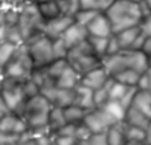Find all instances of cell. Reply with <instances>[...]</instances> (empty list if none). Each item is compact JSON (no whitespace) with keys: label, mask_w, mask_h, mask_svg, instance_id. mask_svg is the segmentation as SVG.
Returning a JSON list of instances; mask_svg holds the SVG:
<instances>
[{"label":"cell","mask_w":151,"mask_h":145,"mask_svg":"<svg viewBox=\"0 0 151 145\" xmlns=\"http://www.w3.org/2000/svg\"><path fill=\"white\" fill-rule=\"evenodd\" d=\"M75 22L73 17H70V16H64L61 14L59 17L53 19V20H48L44 24V30H42V35L47 36L48 39H52V41H55V39H59L63 38V35L65 33V30L69 28V27Z\"/></svg>","instance_id":"11"},{"label":"cell","mask_w":151,"mask_h":145,"mask_svg":"<svg viewBox=\"0 0 151 145\" xmlns=\"http://www.w3.org/2000/svg\"><path fill=\"white\" fill-rule=\"evenodd\" d=\"M101 66L104 67V70L108 72V75L111 78H114L117 74L129 69L126 52H120V53H115V55H108V56H104L101 59Z\"/></svg>","instance_id":"12"},{"label":"cell","mask_w":151,"mask_h":145,"mask_svg":"<svg viewBox=\"0 0 151 145\" xmlns=\"http://www.w3.org/2000/svg\"><path fill=\"white\" fill-rule=\"evenodd\" d=\"M56 2H58V0H56Z\"/></svg>","instance_id":"58"},{"label":"cell","mask_w":151,"mask_h":145,"mask_svg":"<svg viewBox=\"0 0 151 145\" xmlns=\"http://www.w3.org/2000/svg\"><path fill=\"white\" fill-rule=\"evenodd\" d=\"M137 89L139 91H150L151 89V81H150L147 74L140 75V80H139V83H137Z\"/></svg>","instance_id":"45"},{"label":"cell","mask_w":151,"mask_h":145,"mask_svg":"<svg viewBox=\"0 0 151 145\" xmlns=\"http://www.w3.org/2000/svg\"><path fill=\"white\" fill-rule=\"evenodd\" d=\"M132 106L137 108L142 114H145L151 120V92L150 91H139L137 89Z\"/></svg>","instance_id":"23"},{"label":"cell","mask_w":151,"mask_h":145,"mask_svg":"<svg viewBox=\"0 0 151 145\" xmlns=\"http://www.w3.org/2000/svg\"><path fill=\"white\" fill-rule=\"evenodd\" d=\"M25 45L28 48V53H30L35 69H44L55 61L53 41L48 39L47 36L39 35L36 38L30 39L28 42H25Z\"/></svg>","instance_id":"6"},{"label":"cell","mask_w":151,"mask_h":145,"mask_svg":"<svg viewBox=\"0 0 151 145\" xmlns=\"http://www.w3.org/2000/svg\"><path fill=\"white\" fill-rule=\"evenodd\" d=\"M147 145H151V122L147 128Z\"/></svg>","instance_id":"51"},{"label":"cell","mask_w":151,"mask_h":145,"mask_svg":"<svg viewBox=\"0 0 151 145\" xmlns=\"http://www.w3.org/2000/svg\"><path fill=\"white\" fill-rule=\"evenodd\" d=\"M75 102L73 105H76L78 108H83L84 111H92L95 109V102H93V91L92 89L86 87L84 84H78L75 89Z\"/></svg>","instance_id":"17"},{"label":"cell","mask_w":151,"mask_h":145,"mask_svg":"<svg viewBox=\"0 0 151 145\" xmlns=\"http://www.w3.org/2000/svg\"><path fill=\"white\" fill-rule=\"evenodd\" d=\"M87 42L91 45L93 55L100 59H103L108 55V44H109V38H97V36H89Z\"/></svg>","instance_id":"26"},{"label":"cell","mask_w":151,"mask_h":145,"mask_svg":"<svg viewBox=\"0 0 151 145\" xmlns=\"http://www.w3.org/2000/svg\"><path fill=\"white\" fill-rule=\"evenodd\" d=\"M17 47L19 45H14V44H11V42H3L2 45H0V66H2V67H5V66L13 59Z\"/></svg>","instance_id":"32"},{"label":"cell","mask_w":151,"mask_h":145,"mask_svg":"<svg viewBox=\"0 0 151 145\" xmlns=\"http://www.w3.org/2000/svg\"><path fill=\"white\" fill-rule=\"evenodd\" d=\"M41 95H44L52 106L56 108H67L72 106L75 102V92L69 91V89H59L56 84H47L41 89Z\"/></svg>","instance_id":"8"},{"label":"cell","mask_w":151,"mask_h":145,"mask_svg":"<svg viewBox=\"0 0 151 145\" xmlns=\"http://www.w3.org/2000/svg\"><path fill=\"white\" fill-rule=\"evenodd\" d=\"M64 125H67L65 117H64V109L52 106V111H50V115H48V130H50V133L55 134V133H56L58 130H61Z\"/></svg>","instance_id":"25"},{"label":"cell","mask_w":151,"mask_h":145,"mask_svg":"<svg viewBox=\"0 0 151 145\" xmlns=\"http://www.w3.org/2000/svg\"><path fill=\"white\" fill-rule=\"evenodd\" d=\"M44 24H45V22H44V19L41 17V14H39L37 5L27 3V2H24L20 5L17 28L20 31L22 38H24V42H28L30 39L42 35Z\"/></svg>","instance_id":"3"},{"label":"cell","mask_w":151,"mask_h":145,"mask_svg":"<svg viewBox=\"0 0 151 145\" xmlns=\"http://www.w3.org/2000/svg\"><path fill=\"white\" fill-rule=\"evenodd\" d=\"M117 42H119L120 45V50L122 52H128V50H131L134 42L137 41V38L140 36V28L139 27H134V28H128L125 31H120L117 33V35H114Z\"/></svg>","instance_id":"20"},{"label":"cell","mask_w":151,"mask_h":145,"mask_svg":"<svg viewBox=\"0 0 151 145\" xmlns=\"http://www.w3.org/2000/svg\"><path fill=\"white\" fill-rule=\"evenodd\" d=\"M80 145H108V137H106V133L101 134H92L87 139V142H78Z\"/></svg>","instance_id":"41"},{"label":"cell","mask_w":151,"mask_h":145,"mask_svg":"<svg viewBox=\"0 0 151 145\" xmlns=\"http://www.w3.org/2000/svg\"><path fill=\"white\" fill-rule=\"evenodd\" d=\"M33 70H35V66H33V61L30 58L28 48H27L25 44H22L16 50L13 59L5 66V75H6L8 80L24 83L31 78Z\"/></svg>","instance_id":"4"},{"label":"cell","mask_w":151,"mask_h":145,"mask_svg":"<svg viewBox=\"0 0 151 145\" xmlns=\"http://www.w3.org/2000/svg\"><path fill=\"white\" fill-rule=\"evenodd\" d=\"M37 9H39V14L44 19V22L53 20L63 14L61 13V8H59V3L56 0H45V2L37 5Z\"/></svg>","instance_id":"22"},{"label":"cell","mask_w":151,"mask_h":145,"mask_svg":"<svg viewBox=\"0 0 151 145\" xmlns=\"http://www.w3.org/2000/svg\"><path fill=\"white\" fill-rule=\"evenodd\" d=\"M81 83V76L78 75V72L73 70L70 66H67V69L59 75V78L55 81L59 89H69V91H73V89Z\"/></svg>","instance_id":"19"},{"label":"cell","mask_w":151,"mask_h":145,"mask_svg":"<svg viewBox=\"0 0 151 145\" xmlns=\"http://www.w3.org/2000/svg\"><path fill=\"white\" fill-rule=\"evenodd\" d=\"M53 145H76L78 141L75 136H59V134H52Z\"/></svg>","instance_id":"39"},{"label":"cell","mask_w":151,"mask_h":145,"mask_svg":"<svg viewBox=\"0 0 151 145\" xmlns=\"http://www.w3.org/2000/svg\"><path fill=\"white\" fill-rule=\"evenodd\" d=\"M131 2H136V3H143L145 0H131Z\"/></svg>","instance_id":"56"},{"label":"cell","mask_w":151,"mask_h":145,"mask_svg":"<svg viewBox=\"0 0 151 145\" xmlns=\"http://www.w3.org/2000/svg\"><path fill=\"white\" fill-rule=\"evenodd\" d=\"M83 123L89 128V131H91L92 134H101V133H106L111 126L114 125L112 122L109 120V117L106 115L100 108H95L92 111H89V113L86 114V117H84V120H83Z\"/></svg>","instance_id":"9"},{"label":"cell","mask_w":151,"mask_h":145,"mask_svg":"<svg viewBox=\"0 0 151 145\" xmlns=\"http://www.w3.org/2000/svg\"><path fill=\"white\" fill-rule=\"evenodd\" d=\"M67 63L73 70L78 72V75L83 76L86 75L87 72H91L92 69L101 66V59L97 58L92 52L89 42L84 41L80 45H76L73 48L69 50V55H67Z\"/></svg>","instance_id":"5"},{"label":"cell","mask_w":151,"mask_h":145,"mask_svg":"<svg viewBox=\"0 0 151 145\" xmlns=\"http://www.w3.org/2000/svg\"><path fill=\"white\" fill-rule=\"evenodd\" d=\"M125 122L126 125H131V126H137V128H142V130L147 131V128L150 125V119L145 114H142L140 111L134 106H129L126 109V115H125Z\"/></svg>","instance_id":"21"},{"label":"cell","mask_w":151,"mask_h":145,"mask_svg":"<svg viewBox=\"0 0 151 145\" xmlns=\"http://www.w3.org/2000/svg\"><path fill=\"white\" fill-rule=\"evenodd\" d=\"M111 80V76L108 75V72L104 70L103 66H98V67L92 69L91 72H87L86 75L81 76V84H84L86 87L92 89V91H98L101 89L106 83Z\"/></svg>","instance_id":"14"},{"label":"cell","mask_w":151,"mask_h":145,"mask_svg":"<svg viewBox=\"0 0 151 145\" xmlns=\"http://www.w3.org/2000/svg\"><path fill=\"white\" fill-rule=\"evenodd\" d=\"M53 55H55V59H67L69 47L65 45V42L61 38L53 41Z\"/></svg>","instance_id":"36"},{"label":"cell","mask_w":151,"mask_h":145,"mask_svg":"<svg viewBox=\"0 0 151 145\" xmlns=\"http://www.w3.org/2000/svg\"><path fill=\"white\" fill-rule=\"evenodd\" d=\"M52 105L44 95L31 97L25 102L22 111L17 114L25 120L28 130H48V115Z\"/></svg>","instance_id":"2"},{"label":"cell","mask_w":151,"mask_h":145,"mask_svg":"<svg viewBox=\"0 0 151 145\" xmlns=\"http://www.w3.org/2000/svg\"><path fill=\"white\" fill-rule=\"evenodd\" d=\"M140 75L142 74H139V72H136V70L126 69V70L120 72V74H117L112 80H115L117 83H122V84H125L128 87H137V83H139V80H140Z\"/></svg>","instance_id":"27"},{"label":"cell","mask_w":151,"mask_h":145,"mask_svg":"<svg viewBox=\"0 0 151 145\" xmlns=\"http://www.w3.org/2000/svg\"><path fill=\"white\" fill-rule=\"evenodd\" d=\"M89 111H84L83 108H78L76 105H72V106H67L64 108V117H65V122L67 123H81L83 120H84L86 114Z\"/></svg>","instance_id":"29"},{"label":"cell","mask_w":151,"mask_h":145,"mask_svg":"<svg viewBox=\"0 0 151 145\" xmlns=\"http://www.w3.org/2000/svg\"><path fill=\"white\" fill-rule=\"evenodd\" d=\"M150 92H151V89H150Z\"/></svg>","instance_id":"57"},{"label":"cell","mask_w":151,"mask_h":145,"mask_svg":"<svg viewBox=\"0 0 151 145\" xmlns=\"http://www.w3.org/2000/svg\"><path fill=\"white\" fill-rule=\"evenodd\" d=\"M125 137H126V142L147 144V131L142 130V128H137V126L126 125V123H125Z\"/></svg>","instance_id":"28"},{"label":"cell","mask_w":151,"mask_h":145,"mask_svg":"<svg viewBox=\"0 0 151 145\" xmlns=\"http://www.w3.org/2000/svg\"><path fill=\"white\" fill-rule=\"evenodd\" d=\"M128 86L122 84V83H117L115 80H111V84H109V100H117L120 102L123 98V95L128 92Z\"/></svg>","instance_id":"33"},{"label":"cell","mask_w":151,"mask_h":145,"mask_svg":"<svg viewBox=\"0 0 151 145\" xmlns=\"http://www.w3.org/2000/svg\"><path fill=\"white\" fill-rule=\"evenodd\" d=\"M0 95H2L6 108L9 109V113H14V114H19L22 108H24L25 102L28 100L24 92V83L8 80V78L0 86Z\"/></svg>","instance_id":"7"},{"label":"cell","mask_w":151,"mask_h":145,"mask_svg":"<svg viewBox=\"0 0 151 145\" xmlns=\"http://www.w3.org/2000/svg\"><path fill=\"white\" fill-rule=\"evenodd\" d=\"M5 80H6V75H5V67H2V66H0V86L3 84Z\"/></svg>","instance_id":"50"},{"label":"cell","mask_w":151,"mask_h":145,"mask_svg":"<svg viewBox=\"0 0 151 145\" xmlns=\"http://www.w3.org/2000/svg\"><path fill=\"white\" fill-rule=\"evenodd\" d=\"M67 66H69V63H67V59H55L50 66H47V67H44L47 72L48 78L52 80L53 83L59 78V75L63 74V72L67 69Z\"/></svg>","instance_id":"30"},{"label":"cell","mask_w":151,"mask_h":145,"mask_svg":"<svg viewBox=\"0 0 151 145\" xmlns=\"http://www.w3.org/2000/svg\"><path fill=\"white\" fill-rule=\"evenodd\" d=\"M112 80V78H111ZM111 80L106 83V84L98 89V91L93 92V102H95V108H101L104 103L109 102V84H111Z\"/></svg>","instance_id":"34"},{"label":"cell","mask_w":151,"mask_h":145,"mask_svg":"<svg viewBox=\"0 0 151 145\" xmlns=\"http://www.w3.org/2000/svg\"><path fill=\"white\" fill-rule=\"evenodd\" d=\"M145 74H147V75H148V78H150V81H151V67H148V70H147V72H145Z\"/></svg>","instance_id":"54"},{"label":"cell","mask_w":151,"mask_h":145,"mask_svg":"<svg viewBox=\"0 0 151 145\" xmlns=\"http://www.w3.org/2000/svg\"><path fill=\"white\" fill-rule=\"evenodd\" d=\"M103 113L109 117V120L112 122V123H120V122L125 120V115H126V108L123 106L120 102H117V100H109L108 103H104L101 108Z\"/></svg>","instance_id":"18"},{"label":"cell","mask_w":151,"mask_h":145,"mask_svg":"<svg viewBox=\"0 0 151 145\" xmlns=\"http://www.w3.org/2000/svg\"><path fill=\"white\" fill-rule=\"evenodd\" d=\"M61 13L64 16H70V17H75V14L81 9V3L80 0H58Z\"/></svg>","instance_id":"31"},{"label":"cell","mask_w":151,"mask_h":145,"mask_svg":"<svg viewBox=\"0 0 151 145\" xmlns=\"http://www.w3.org/2000/svg\"><path fill=\"white\" fill-rule=\"evenodd\" d=\"M92 136V133L89 131V128L83 123H78V126H76V133H75V137H76V141L78 142H87V139Z\"/></svg>","instance_id":"40"},{"label":"cell","mask_w":151,"mask_h":145,"mask_svg":"<svg viewBox=\"0 0 151 145\" xmlns=\"http://www.w3.org/2000/svg\"><path fill=\"white\" fill-rule=\"evenodd\" d=\"M98 14V11H92V9H80L78 13L75 14V22L76 24H80L83 27H86L87 28V25L91 24V20L95 17V16Z\"/></svg>","instance_id":"35"},{"label":"cell","mask_w":151,"mask_h":145,"mask_svg":"<svg viewBox=\"0 0 151 145\" xmlns=\"http://www.w3.org/2000/svg\"><path fill=\"white\" fill-rule=\"evenodd\" d=\"M147 13L148 9L143 3H136L131 0H115L104 14L112 25V33L117 35L128 28L139 27Z\"/></svg>","instance_id":"1"},{"label":"cell","mask_w":151,"mask_h":145,"mask_svg":"<svg viewBox=\"0 0 151 145\" xmlns=\"http://www.w3.org/2000/svg\"><path fill=\"white\" fill-rule=\"evenodd\" d=\"M19 142V137H14V136H5L0 133V145H17Z\"/></svg>","instance_id":"46"},{"label":"cell","mask_w":151,"mask_h":145,"mask_svg":"<svg viewBox=\"0 0 151 145\" xmlns=\"http://www.w3.org/2000/svg\"><path fill=\"white\" fill-rule=\"evenodd\" d=\"M76 145H78V144H76Z\"/></svg>","instance_id":"59"},{"label":"cell","mask_w":151,"mask_h":145,"mask_svg":"<svg viewBox=\"0 0 151 145\" xmlns=\"http://www.w3.org/2000/svg\"><path fill=\"white\" fill-rule=\"evenodd\" d=\"M108 137V145H126V137H125V123H115L106 131Z\"/></svg>","instance_id":"24"},{"label":"cell","mask_w":151,"mask_h":145,"mask_svg":"<svg viewBox=\"0 0 151 145\" xmlns=\"http://www.w3.org/2000/svg\"><path fill=\"white\" fill-rule=\"evenodd\" d=\"M126 145H147V144H132V142H126Z\"/></svg>","instance_id":"55"},{"label":"cell","mask_w":151,"mask_h":145,"mask_svg":"<svg viewBox=\"0 0 151 145\" xmlns=\"http://www.w3.org/2000/svg\"><path fill=\"white\" fill-rule=\"evenodd\" d=\"M122 50H120V45H119V42H117V39L115 36L112 35L109 38V44H108V55H115V53H120ZM106 55V56H108Z\"/></svg>","instance_id":"44"},{"label":"cell","mask_w":151,"mask_h":145,"mask_svg":"<svg viewBox=\"0 0 151 145\" xmlns=\"http://www.w3.org/2000/svg\"><path fill=\"white\" fill-rule=\"evenodd\" d=\"M76 126L75 123H67L64 125L61 130H58L55 134H59V136H75V133H76Z\"/></svg>","instance_id":"43"},{"label":"cell","mask_w":151,"mask_h":145,"mask_svg":"<svg viewBox=\"0 0 151 145\" xmlns=\"http://www.w3.org/2000/svg\"><path fill=\"white\" fill-rule=\"evenodd\" d=\"M139 28H140V33H142V36L145 39L151 38V13H150V11L143 16V19L140 22V25H139Z\"/></svg>","instance_id":"38"},{"label":"cell","mask_w":151,"mask_h":145,"mask_svg":"<svg viewBox=\"0 0 151 145\" xmlns=\"http://www.w3.org/2000/svg\"><path fill=\"white\" fill-rule=\"evenodd\" d=\"M89 38V33H87V28L86 27H83L80 24H76V22H73L69 28L65 30V33L63 35V41L65 42V45L70 48H73L76 45H80V44H83L84 41H87Z\"/></svg>","instance_id":"16"},{"label":"cell","mask_w":151,"mask_h":145,"mask_svg":"<svg viewBox=\"0 0 151 145\" xmlns=\"http://www.w3.org/2000/svg\"><path fill=\"white\" fill-rule=\"evenodd\" d=\"M142 52L147 55V58H148V64H150V67H151V38H147L145 39V42H143V47H142Z\"/></svg>","instance_id":"47"},{"label":"cell","mask_w":151,"mask_h":145,"mask_svg":"<svg viewBox=\"0 0 151 145\" xmlns=\"http://www.w3.org/2000/svg\"><path fill=\"white\" fill-rule=\"evenodd\" d=\"M6 42V27H0V45Z\"/></svg>","instance_id":"49"},{"label":"cell","mask_w":151,"mask_h":145,"mask_svg":"<svg viewBox=\"0 0 151 145\" xmlns=\"http://www.w3.org/2000/svg\"><path fill=\"white\" fill-rule=\"evenodd\" d=\"M89 36H97V38H111L112 33V25L104 13H98L87 25Z\"/></svg>","instance_id":"13"},{"label":"cell","mask_w":151,"mask_h":145,"mask_svg":"<svg viewBox=\"0 0 151 145\" xmlns=\"http://www.w3.org/2000/svg\"><path fill=\"white\" fill-rule=\"evenodd\" d=\"M24 92H25L27 98H31V97L39 95V94H41V89H39V86L30 78L28 81H24Z\"/></svg>","instance_id":"37"},{"label":"cell","mask_w":151,"mask_h":145,"mask_svg":"<svg viewBox=\"0 0 151 145\" xmlns=\"http://www.w3.org/2000/svg\"><path fill=\"white\" fill-rule=\"evenodd\" d=\"M24 3V0H0V5H3V6H20V5Z\"/></svg>","instance_id":"48"},{"label":"cell","mask_w":151,"mask_h":145,"mask_svg":"<svg viewBox=\"0 0 151 145\" xmlns=\"http://www.w3.org/2000/svg\"><path fill=\"white\" fill-rule=\"evenodd\" d=\"M27 131H28V126H27L25 120L14 113H8L2 120H0V133L5 136L20 137Z\"/></svg>","instance_id":"10"},{"label":"cell","mask_w":151,"mask_h":145,"mask_svg":"<svg viewBox=\"0 0 151 145\" xmlns=\"http://www.w3.org/2000/svg\"><path fill=\"white\" fill-rule=\"evenodd\" d=\"M24 2H27V3H33V5H39V3L45 2V0H24Z\"/></svg>","instance_id":"52"},{"label":"cell","mask_w":151,"mask_h":145,"mask_svg":"<svg viewBox=\"0 0 151 145\" xmlns=\"http://www.w3.org/2000/svg\"><path fill=\"white\" fill-rule=\"evenodd\" d=\"M143 5L147 6V9H148L150 13H151V0H145V2H143Z\"/></svg>","instance_id":"53"},{"label":"cell","mask_w":151,"mask_h":145,"mask_svg":"<svg viewBox=\"0 0 151 145\" xmlns=\"http://www.w3.org/2000/svg\"><path fill=\"white\" fill-rule=\"evenodd\" d=\"M17 145H53L50 130H28L19 137Z\"/></svg>","instance_id":"15"},{"label":"cell","mask_w":151,"mask_h":145,"mask_svg":"<svg viewBox=\"0 0 151 145\" xmlns=\"http://www.w3.org/2000/svg\"><path fill=\"white\" fill-rule=\"evenodd\" d=\"M136 94H137V87H129V89H128V92H126L125 95H123V98L120 100V103L128 109L129 106H132V102H134Z\"/></svg>","instance_id":"42"}]
</instances>
